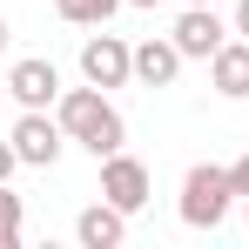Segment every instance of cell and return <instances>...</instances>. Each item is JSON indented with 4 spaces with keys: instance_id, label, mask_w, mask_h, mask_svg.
Here are the masks:
<instances>
[{
    "instance_id": "6da1fadb",
    "label": "cell",
    "mask_w": 249,
    "mask_h": 249,
    "mask_svg": "<svg viewBox=\"0 0 249 249\" xmlns=\"http://www.w3.org/2000/svg\"><path fill=\"white\" fill-rule=\"evenodd\" d=\"M54 115H61V128H68V142H81L88 155L101 162V155H115L128 142V122H122V108L108 101V88H61V101H54Z\"/></svg>"
},
{
    "instance_id": "7a4b0ae2",
    "label": "cell",
    "mask_w": 249,
    "mask_h": 249,
    "mask_svg": "<svg viewBox=\"0 0 249 249\" xmlns=\"http://www.w3.org/2000/svg\"><path fill=\"white\" fill-rule=\"evenodd\" d=\"M236 202H243V196H236V175L215 168V162H196L189 175H182V202H175V209H182L189 229H222Z\"/></svg>"
},
{
    "instance_id": "3957f363",
    "label": "cell",
    "mask_w": 249,
    "mask_h": 249,
    "mask_svg": "<svg viewBox=\"0 0 249 249\" xmlns=\"http://www.w3.org/2000/svg\"><path fill=\"white\" fill-rule=\"evenodd\" d=\"M7 142H14L20 168H54L61 148H68V128H61V115H47V108H20V122L7 128Z\"/></svg>"
},
{
    "instance_id": "277c9868",
    "label": "cell",
    "mask_w": 249,
    "mask_h": 249,
    "mask_svg": "<svg viewBox=\"0 0 249 249\" xmlns=\"http://www.w3.org/2000/svg\"><path fill=\"white\" fill-rule=\"evenodd\" d=\"M81 81H94V88H128L135 81V47L122 41V34H88L81 41Z\"/></svg>"
},
{
    "instance_id": "5b68a950",
    "label": "cell",
    "mask_w": 249,
    "mask_h": 249,
    "mask_svg": "<svg viewBox=\"0 0 249 249\" xmlns=\"http://www.w3.org/2000/svg\"><path fill=\"white\" fill-rule=\"evenodd\" d=\"M148 189H155V182H148V162H135L128 148L101 155V196H108L115 209H128V215L148 209Z\"/></svg>"
},
{
    "instance_id": "8992f818",
    "label": "cell",
    "mask_w": 249,
    "mask_h": 249,
    "mask_svg": "<svg viewBox=\"0 0 249 249\" xmlns=\"http://www.w3.org/2000/svg\"><path fill=\"white\" fill-rule=\"evenodd\" d=\"M229 34H236V27H222V14H215V7H182V20H175V34H168V41L182 47V61H209Z\"/></svg>"
},
{
    "instance_id": "52a82bcc",
    "label": "cell",
    "mask_w": 249,
    "mask_h": 249,
    "mask_svg": "<svg viewBox=\"0 0 249 249\" xmlns=\"http://www.w3.org/2000/svg\"><path fill=\"white\" fill-rule=\"evenodd\" d=\"M7 94H14L20 108H54V101H61V68L41 61V54H27V61L7 68Z\"/></svg>"
},
{
    "instance_id": "ba28073f",
    "label": "cell",
    "mask_w": 249,
    "mask_h": 249,
    "mask_svg": "<svg viewBox=\"0 0 249 249\" xmlns=\"http://www.w3.org/2000/svg\"><path fill=\"white\" fill-rule=\"evenodd\" d=\"M74 243H81V249H122L128 243V209H115L108 196L88 202L81 215H74Z\"/></svg>"
},
{
    "instance_id": "9c48e42d",
    "label": "cell",
    "mask_w": 249,
    "mask_h": 249,
    "mask_svg": "<svg viewBox=\"0 0 249 249\" xmlns=\"http://www.w3.org/2000/svg\"><path fill=\"white\" fill-rule=\"evenodd\" d=\"M209 81H215L222 101H243V94H249V41H243V34L209 54Z\"/></svg>"
},
{
    "instance_id": "30bf717a",
    "label": "cell",
    "mask_w": 249,
    "mask_h": 249,
    "mask_svg": "<svg viewBox=\"0 0 249 249\" xmlns=\"http://www.w3.org/2000/svg\"><path fill=\"white\" fill-rule=\"evenodd\" d=\"M182 74V47L168 41V34H148V41L135 47V81L142 88H175Z\"/></svg>"
},
{
    "instance_id": "8fae6325",
    "label": "cell",
    "mask_w": 249,
    "mask_h": 249,
    "mask_svg": "<svg viewBox=\"0 0 249 249\" xmlns=\"http://www.w3.org/2000/svg\"><path fill=\"white\" fill-rule=\"evenodd\" d=\"M122 7H128V0H54V14H61L68 27H108Z\"/></svg>"
},
{
    "instance_id": "7c38bea8",
    "label": "cell",
    "mask_w": 249,
    "mask_h": 249,
    "mask_svg": "<svg viewBox=\"0 0 249 249\" xmlns=\"http://www.w3.org/2000/svg\"><path fill=\"white\" fill-rule=\"evenodd\" d=\"M20 222H27V202L0 182V249H20Z\"/></svg>"
},
{
    "instance_id": "4fadbf2b",
    "label": "cell",
    "mask_w": 249,
    "mask_h": 249,
    "mask_svg": "<svg viewBox=\"0 0 249 249\" xmlns=\"http://www.w3.org/2000/svg\"><path fill=\"white\" fill-rule=\"evenodd\" d=\"M14 168H20V155H14V142H0V182H14Z\"/></svg>"
},
{
    "instance_id": "5bb4252c",
    "label": "cell",
    "mask_w": 249,
    "mask_h": 249,
    "mask_svg": "<svg viewBox=\"0 0 249 249\" xmlns=\"http://www.w3.org/2000/svg\"><path fill=\"white\" fill-rule=\"evenodd\" d=\"M229 27H236V34L249 41V0H236V20H229Z\"/></svg>"
},
{
    "instance_id": "9a60e30c",
    "label": "cell",
    "mask_w": 249,
    "mask_h": 249,
    "mask_svg": "<svg viewBox=\"0 0 249 249\" xmlns=\"http://www.w3.org/2000/svg\"><path fill=\"white\" fill-rule=\"evenodd\" d=\"M229 175H236V196H249V155H243L236 168H229Z\"/></svg>"
},
{
    "instance_id": "2e32d148",
    "label": "cell",
    "mask_w": 249,
    "mask_h": 249,
    "mask_svg": "<svg viewBox=\"0 0 249 249\" xmlns=\"http://www.w3.org/2000/svg\"><path fill=\"white\" fill-rule=\"evenodd\" d=\"M7 41H14V27H7V14H0V54H7Z\"/></svg>"
},
{
    "instance_id": "e0dca14e",
    "label": "cell",
    "mask_w": 249,
    "mask_h": 249,
    "mask_svg": "<svg viewBox=\"0 0 249 249\" xmlns=\"http://www.w3.org/2000/svg\"><path fill=\"white\" fill-rule=\"evenodd\" d=\"M128 7H148V14H155V7H162V0H128Z\"/></svg>"
},
{
    "instance_id": "ac0fdd59",
    "label": "cell",
    "mask_w": 249,
    "mask_h": 249,
    "mask_svg": "<svg viewBox=\"0 0 249 249\" xmlns=\"http://www.w3.org/2000/svg\"><path fill=\"white\" fill-rule=\"evenodd\" d=\"M0 101H7V74H0Z\"/></svg>"
},
{
    "instance_id": "d6986e66",
    "label": "cell",
    "mask_w": 249,
    "mask_h": 249,
    "mask_svg": "<svg viewBox=\"0 0 249 249\" xmlns=\"http://www.w3.org/2000/svg\"><path fill=\"white\" fill-rule=\"evenodd\" d=\"M189 7H215V0H189Z\"/></svg>"
},
{
    "instance_id": "ffe728a7",
    "label": "cell",
    "mask_w": 249,
    "mask_h": 249,
    "mask_svg": "<svg viewBox=\"0 0 249 249\" xmlns=\"http://www.w3.org/2000/svg\"><path fill=\"white\" fill-rule=\"evenodd\" d=\"M243 222H249V196H243Z\"/></svg>"
}]
</instances>
